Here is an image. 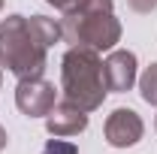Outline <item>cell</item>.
<instances>
[{"instance_id":"6da1fadb","label":"cell","mask_w":157,"mask_h":154,"mask_svg":"<svg viewBox=\"0 0 157 154\" xmlns=\"http://www.w3.org/2000/svg\"><path fill=\"white\" fill-rule=\"evenodd\" d=\"M63 37L60 21L45 15H6L0 21V67L18 79H36L45 73L48 48Z\"/></svg>"},{"instance_id":"7a4b0ae2","label":"cell","mask_w":157,"mask_h":154,"mask_svg":"<svg viewBox=\"0 0 157 154\" xmlns=\"http://www.w3.org/2000/svg\"><path fill=\"white\" fill-rule=\"evenodd\" d=\"M60 85L63 97L76 103L78 109L94 112L106 100V79H103V60L100 52L88 45H73L60 60Z\"/></svg>"},{"instance_id":"3957f363","label":"cell","mask_w":157,"mask_h":154,"mask_svg":"<svg viewBox=\"0 0 157 154\" xmlns=\"http://www.w3.org/2000/svg\"><path fill=\"white\" fill-rule=\"evenodd\" d=\"M60 27L70 42L94 52H109L121 39V21L112 15V9H70L63 12Z\"/></svg>"},{"instance_id":"277c9868","label":"cell","mask_w":157,"mask_h":154,"mask_svg":"<svg viewBox=\"0 0 157 154\" xmlns=\"http://www.w3.org/2000/svg\"><path fill=\"white\" fill-rule=\"evenodd\" d=\"M58 103V91L48 79H18V88H15V106L27 118H45Z\"/></svg>"},{"instance_id":"5b68a950","label":"cell","mask_w":157,"mask_h":154,"mask_svg":"<svg viewBox=\"0 0 157 154\" xmlns=\"http://www.w3.org/2000/svg\"><path fill=\"white\" fill-rule=\"evenodd\" d=\"M142 133H145V124H142V118L133 109H115L112 115L106 118V139L115 148L136 145L139 139H142Z\"/></svg>"},{"instance_id":"8992f818","label":"cell","mask_w":157,"mask_h":154,"mask_svg":"<svg viewBox=\"0 0 157 154\" xmlns=\"http://www.w3.org/2000/svg\"><path fill=\"white\" fill-rule=\"evenodd\" d=\"M103 79H106V91L124 94L136 85V55L133 52H112L103 60Z\"/></svg>"},{"instance_id":"52a82bcc","label":"cell","mask_w":157,"mask_h":154,"mask_svg":"<svg viewBox=\"0 0 157 154\" xmlns=\"http://www.w3.org/2000/svg\"><path fill=\"white\" fill-rule=\"evenodd\" d=\"M45 127H48L52 136H78L88 127V112L78 109L76 103H70V100L55 103V109L45 115Z\"/></svg>"},{"instance_id":"ba28073f","label":"cell","mask_w":157,"mask_h":154,"mask_svg":"<svg viewBox=\"0 0 157 154\" xmlns=\"http://www.w3.org/2000/svg\"><path fill=\"white\" fill-rule=\"evenodd\" d=\"M139 91H142V100H145V103L157 106V64H151V67L142 73V79H139Z\"/></svg>"},{"instance_id":"9c48e42d","label":"cell","mask_w":157,"mask_h":154,"mask_svg":"<svg viewBox=\"0 0 157 154\" xmlns=\"http://www.w3.org/2000/svg\"><path fill=\"white\" fill-rule=\"evenodd\" d=\"M42 154H76V145L73 142H63V139H48L45 142V148H42Z\"/></svg>"},{"instance_id":"30bf717a","label":"cell","mask_w":157,"mask_h":154,"mask_svg":"<svg viewBox=\"0 0 157 154\" xmlns=\"http://www.w3.org/2000/svg\"><path fill=\"white\" fill-rule=\"evenodd\" d=\"M127 3L136 12H151V9H157V0H127Z\"/></svg>"},{"instance_id":"8fae6325","label":"cell","mask_w":157,"mask_h":154,"mask_svg":"<svg viewBox=\"0 0 157 154\" xmlns=\"http://www.w3.org/2000/svg\"><path fill=\"white\" fill-rule=\"evenodd\" d=\"M48 3H52L55 9H60V12H70V9H76L82 0H48Z\"/></svg>"},{"instance_id":"7c38bea8","label":"cell","mask_w":157,"mask_h":154,"mask_svg":"<svg viewBox=\"0 0 157 154\" xmlns=\"http://www.w3.org/2000/svg\"><path fill=\"white\" fill-rule=\"evenodd\" d=\"M6 139H9V136H6V130H3V127H0V151L6 148Z\"/></svg>"},{"instance_id":"4fadbf2b","label":"cell","mask_w":157,"mask_h":154,"mask_svg":"<svg viewBox=\"0 0 157 154\" xmlns=\"http://www.w3.org/2000/svg\"><path fill=\"white\" fill-rule=\"evenodd\" d=\"M0 9H3V0H0Z\"/></svg>"},{"instance_id":"5bb4252c","label":"cell","mask_w":157,"mask_h":154,"mask_svg":"<svg viewBox=\"0 0 157 154\" xmlns=\"http://www.w3.org/2000/svg\"><path fill=\"white\" fill-rule=\"evenodd\" d=\"M154 127H157V118H154Z\"/></svg>"}]
</instances>
